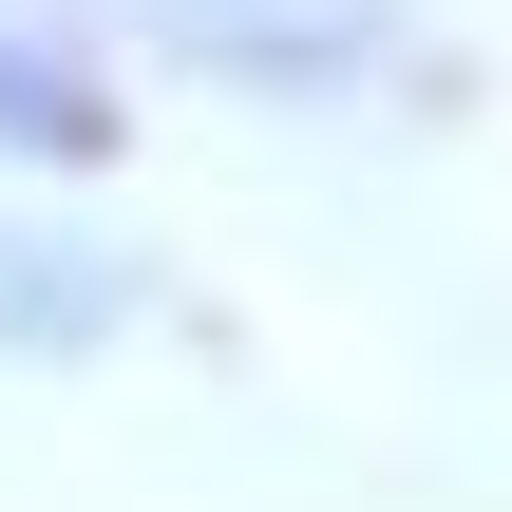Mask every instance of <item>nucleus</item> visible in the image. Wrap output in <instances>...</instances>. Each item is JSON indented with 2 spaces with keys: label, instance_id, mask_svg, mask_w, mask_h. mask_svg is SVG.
<instances>
[{
  "label": "nucleus",
  "instance_id": "obj_2",
  "mask_svg": "<svg viewBox=\"0 0 512 512\" xmlns=\"http://www.w3.org/2000/svg\"><path fill=\"white\" fill-rule=\"evenodd\" d=\"M95 152H114V76H95V38H57V19L0 0V171H95Z\"/></svg>",
  "mask_w": 512,
  "mask_h": 512
},
{
  "label": "nucleus",
  "instance_id": "obj_1",
  "mask_svg": "<svg viewBox=\"0 0 512 512\" xmlns=\"http://www.w3.org/2000/svg\"><path fill=\"white\" fill-rule=\"evenodd\" d=\"M114 19L209 95H380L399 76V0H114Z\"/></svg>",
  "mask_w": 512,
  "mask_h": 512
}]
</instances>
